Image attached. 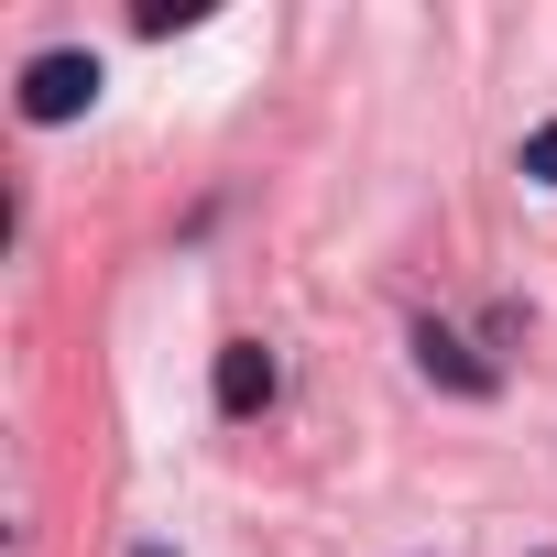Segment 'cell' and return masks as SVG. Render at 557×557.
Instances as JSON below:
<instances>
[{"label": "cell", "instance_id": "cell-1", "mask_svg": "<svg viewBox=\"0 0 557 557\" xmlns=\"http://www.w3.org/2000/svg\"><path fill=\"white\" fill-rule=\"evenodd\" d=\"M88 99H99V55H34V66H23V121L55 132V121H77Z\"/></svg>", "mask_w": 557, "mask_h": 557}, {"label": "cell", "instance_id": "cell-2", "mask_svg": "<svg viewBox=\"0 0 557 557\" xmlns=\"http://www.w3.org/2000/svg\"><path fill=\"white\" fill-rule=\"evenodd\" d=\"M273 405V350L262 339H230L219 350V416H262Z\"/></svg>", "mask_w": 557, "mask_h": 557}, {"label": "cell", "instance_id": "cell-3", "mask_svg": "<svg viewBox=\"0 0 557 557\" xmlns=\"http://www.w3.org/2000/svg\"><path fill=\"white\" fill-rule=\"evenodd\" d=\"M416 361H426V383H448V394H492V372H481L448 329H416Z\"/></svg>", "mask_w": 557, "mask_h": 557}, {"label": "cell", "instance_id": "cell-4", "mask_svg": "<svg viewBox=\"0 0 557 557\" xmlns=\"http://www.w3.org/2000/svg\"><path fill=\"white\" fill-rule=\"evenodd\" d=\"M524 175H535V186H557V121H546V132L524 143Z\"/></svg>", "mask_w": 557, "mask_h": 557}, {"label": "cell", "instance_id": "cell-5", "mask_svg": "<svg viewBox=\"0 0 557 557\" xmlns=\"http://www.w3.org/2000/svg\"><path fill=\"white\" fill-rule=\"evenodd\" d=\"M143 557H164V546H143Z\"/></svg>", "mask_w": 557, "mask_h": 557}]
</instances>
